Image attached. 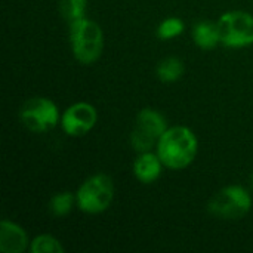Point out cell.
Instances as JSON below:
<instances>
[{
	"label": "cell",
	"mask_w": 253,
	"mask_h": 253,
	"mask_svg": "<svg viewBox=\"0 0 253 253\" xmlns=\"http://www.w3.org/2000/svg\"><path fill=\"white\" fill-rule=\"evenodd\" d=\"M114 197L113 179L105 173H96L86 179L76 193V203L84 213H101L107 211Z\"/></svg>",
	"instance_id": "cell-3"
},
{
	"label": "cell",
	"mask_w": 253,
	"mask_h": 253,
	"mask_svg": "<svg viewBox=\"0 0 253 253\" xmlns=\"http://www.w3.org/2000/svg\"><path fill=\"white\" fill-rule=\"evenodd\" d=\"M28 246L25 231L15 222L3 219L0 224V251L3 253H22Z\"/></svg>",
	"instance_id": "cell-9"
},
{
	"label": "cell",
	"mask_w": 253,
	"mask_h": 253,
	"mask_svg": "<svg viewBox=\"0 0 253 253\" xmlns=\"http://www.w3.org/2000/svg\"><path fill=\"white\" fill-rule=\"evenodd\" d=\"M70 43L74 58L83 65H90L102 53V30L96 22L86 18L74 21L70 24Z\"/></svg>",
	"instance_id": "cell-2"
},
{
	"label": "cell",
	"mask_w": 253,
	"mask_h": 253,
	"mask_svg": "<svg viewBox=\"0 0 253 253\" xmlns=\"http://www.w3.org/2000/svg\"><path fill=\"white\" fill-rule=\"evenodd\" d=\"M184 22L179 18H166L165 21L160 22L157 28V37L162 40H170L184 33Z\"/></svg>",
	"instance_id": "cell-16"
},
{
	"label": "cell",
	"mask_w": 253,
	"mask_h": 253,
	"mask_svg": "<svg viewBox=\"0 0 253 253\" xmlns=\"http://www.w3.org/2000/svg\"><path fill=\"white\" fill-rule=\"evenodd\" d=\"M197 147L199 142L193 130L185 126H173L166 129L156 148L163 166L179 170L193 163Z\"/></svg>",
	"instance_id": "cell-1"
},
{
	"label": "cell",
	"mask_w": 253,
	"mask_h": 253,
	"mask_svg": "<svg viewBox=\"0 0 253 253\" xmlns=\"http://www.w3.org/2000/svg\"><path fill=\"white\" fill-rule=\"evenodd\" d=\"M74 196L68 191H64V193H58L55 194L50 202H49V211L53 216H65L71 212L73 209V205H74Z\"/></svg>",
	"instance_id": "cell-14"
},
{
	"label": "cell",
	"mask_w": 253,
	"mask_h": 253,
	"mask_svg": "<svg viewBox=\"0 0 253 253\" xmlns=\"http://www.w3.org/2000/svg\"><path fill=\"white\" fill-rule=\"evenodd\" d=\"M19 119L28 130L43 133L56 127L59 122V110L52 99L34 96L22 104Z\"/></svg>",
	"instance_id": "cell-7"
},
{
	"label": "cell",
	"mask_w": 253,
	"mask_h": 253,
	"mask_svg": "<svg viewBox=\"0 0 253 253\" xmlns=\"http://www.w3.org/2000/svg\"><path fill=\"white\" fill-rule=\"evenodd\" d=\"M87 0H59V12L64 19L71 24L84 18Z\"/></svg>",
	"instance_id": "cell-13"
},
{
	"label": "cell",
	"mask_w": 253,
	"mask_h": 253,
	"mask_svg": "<svg viewBox=\"0 0 253 253\" xmlns=\"http://www.w3.org/2000/svg\"><path fill=\"white\" fill-rule=\"evenodd\" d=\"M252 208V197L249 191L240 185H228L218 191L209 202L208 211L211 215L234 221L242 219Z\"/></svg>",
	"instance_id": "cell-4"
},
{
	"label": "cell",
	"mask_w": 253,
	"mask_h": 253,
	"mask_svg": "<svg viewBox=\"0 0 253 253\" xmlns=\"http://www.w3.org/2000/svg\"><path fill=\"white\" fill-rule=\"evenodd\" d=\"M156 73H157V77L163 83L178 82L184 74V62L179 58H175V56L165 58L163 61L159 62V65L156 68Z\"/></svg>",
	"instance_id": "cell-12"
},
{
	"label": "cell",
	"mask_w": 253,
	"mask_h": 253,
	"mask_svg": "<svg viewBox=\"0 0 253 253\" xmlns=\"http://www.w3.org/2000/svg\"><path fill=\"white\" fill-rule=\"evenodd\" d=\"M193 40L203 50H211L216 47L221 43L218 25L209 21L197 22L193 27Z\"/></svg>",
	"instance_id": "cell-11"
},
{
	"label": "cell",
	"mask_w": 253,
	"mask_h": 253,
	"mask_svg": "<svg viewBox=\"0 0 253 253\" xmlns=\"http://www.w3.org/2000/svg\"><path fill=\"white\" fill-rule=\"evenodd\" d=\"M221 44L230 49H242L253 44V15L243 10H230L216 22Z\"/></svg>",
	"instance_id": "cell-5"
},
{
	"label": "cell",
	"mask_w": 253,
	"mask_h": 253,
	"mask_svg": "<svg viewBox=\"0 0 253 253\" xmlns=\"http://www.w3.org/2000/svg\"><path fill=\"white\" fill-rule=\"evenodd\" d=\"M162 160L157 153H139V157L133 163V173L142 184H153L162 173Z\"/></svg>",
	"instance_id": "cell-10"
},
{
	"label": "cell",
	"mask_w": 253,
	"mask_h": 253,
	"mask_svg": "<svg viewBox=\"0 0 253 253\" xmlns=\"http://www.w3.org/2000/svg\"><path fill=\"white\" fill-rule=\"evenodd\" d=\"M98 114L95 107L87 102H77L68 107L61 116V127L68 136H83L96 125Z\"/></svg>",
	"instance_id": "cell-8"
},
{
	"label": "cell",
	"mask_w": 253,
	"mask_h": 253,
	"mask_svg": "<svg viewBox=\"0 0 253 253\" xmlns=\"http://www.w3.org/2000/svg\"><path fill=\"white\" fill-rule=\"evenodd\" d=\"M166 119L153 108H144L136 114L135 127L130 133V145L138 153H148L157 147L159 139L166 132Z\"/></svg>",
	"instance_id": "cell-6"
},
{
	"label": "cell",
	"mask_w": 253,
	"mask_h": 253,
	"mask_svg": "<svg viewBox=\"0 0 253 253\" xmlns=\"http://www.w3.org/2000/svg\"><path fill=\"white\" fill-rule=\"evenodd\" d=\"M251 184H252V187H253V173H252V178H251Z\"/></svg>",
	"instance_id": "cell-17"
},
{
	"label": "cell",
	"mask_w": 253,
	"mask_h": 253,
	"mask_svg": "<svg viewBox=\"0 0 253 253\" xmlns=\"http://www.w3.org/2000/svg\"><path fill=\"white\" fill-rule=\"evenodd\" d=\"M30 252L31 253H62L64 248L59 243L58 239L49 236V234H42L37 236L34 240L30 242Z\"/></svg>",
	"instance_id": "cell-15"
}]
</instances>
